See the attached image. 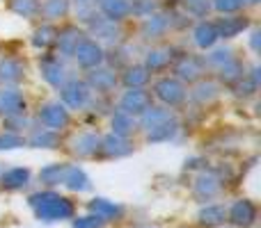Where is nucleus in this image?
<instances>
[{
	"label": "nucleus",
	"mask_w": 261,
	"mask_h": 228,
	"mask_svg": "<svg viewBox=\"0 0 261 228\" xmlns=\"http://www.w3.org/2000/svg\"><path fill=\"white\" fill-rule=\"evenodd\" d=\"M55 39H58V30H55L53 25H41L35 30V35H32V44L37 46V48H48V46L55 44Z\"/></svg>",
	"instance_id": "4be33fe9"
},
{
	"label": "nucleus",
	"mask_w": 261,
	"mask_h": 228,
	"mask_svg": "<svg viewBox=\"0 0 261 228\" xmlns=\"http://www.w3.org/2000/svg\"><path fill=\"white\" fill-rule=\"evenodd\" d=\"M99 146L101 139L94 133H83L73 139V153H78V155H92V153H96Z\"/></svg>",
	"instance_id": "f3484780"
},
{
	"label": "nucleus",
	"mask_w": 261,
	"mask_h": 228,
	"mask_svg": "<svg viewBox=\"0 0 261 228\" xmlns=\"http://www.w3.org/2000/svg\"><path fill=\"white\" fill-rule=\"evenodd\" d=\"M243 76H245L243 64L236 62V59H229L227 64H222V67H220V80L227 82V85H236V82H239Z\"/></svg>",
	"instance_id": "412c9836"
},
{
	"label": "nucleus",
	"mask_w": 261,
	"mask_h": 228,
	"mask_svg": "<svg viewBox=\"0 0 261 228\" xmlns=\"http://www.w3.org/2000/svg\"><path fill=\"white\" fill-rule=\"evenodd\" d=\"M101 146L108 155H126L130 153V146L124 137H117V135H108L106 139H101Z\"/></svg>",
	"instance_id": "aec40b11"
},
{
	"label": "nucleus",
	"mask_w": 261,
	"mask_h": 228,
	"mask_svg": "<svg viewBox=\"0 0 261 228\" xmlns=\"http://www.w3.org/2000/svg\"><path fill=\"white\" fill-rule=\"evenodd\" d=\"M174 73L181 78V80L195 82V80H199V78H202L204 62H202V59H197V57H193V55H186V57H181L179 62H176Z\"/></svg>",
	"instance_id": "0eeeda50"
},
{
	"label": "nucleus",
	"mask_w": 261,
	"mask_h": 228,
	"mask_svg": "<svg viewBox=\"0 0 261 228\" xmlns=\"http://www.w3.org/2000/svg\"><path fill=\"white\" fill-rule=\"evenodd\" d=\"M69 110L60 103H48L39 110V121L46 125L48 130H60L69 125Z\"/></svg>",
	"instance_id": "7ed1b4c3"
},
{
	"label": "nucleus",
	"mask_w": 261,
	"mask_h": 228,
	"mask_svg": "<svg viewBox=\"0 0 261 228\" xmlns=\"http://www.w3.org/2000/svg\"><path fill=\"white\" fill-rule=\"evenodd\" d=\"M184 7L193 16H206L211 9V0H184Z\"/></svg>",
	"instance_id": "2f4dec72"
},
{
	"label": "nucleus",
	"mask_w": 261,
	"mask_h": 228,
	"mask_svg": "<svg viewBox=\"0 0 261 228\" xmlns=\"http://www.w3.org/2000/svg\"><path fill=\"white\" fill-rule=\"evenodd\" d=\"M231 217H234L236 224H250V221H252V217H254V208L250 206L248 201H243V203H239V206L234 208Z\"/></svg>",
	"instance_id": "c756f323"
},
{
	"label": "nucleus",
	"mask_w": 261,
	"mask_h": 228,
	"mask_svg": "<svg viewBox=\"0 0 261 228\" xmlns=\"http://www.w3.org/2000/svg\"><path fill=\"white\" fill-rule=\"evenodd\" d=\"M218 96V85L216 82H199L197 87L193 89V99L197 103H208Z\"/></svg>",
	"instance_id": "a878e982"
},
{
	"label": "nucleus",
	"mask_w": 261,
	"mask_h": 228,
	"mask_svg": "<svg viewBox=\"0 0 261 228\" xmlns=\"http://www.w3.org/2000/svg\"><path fill=\"white\" fill-rule=\"evenodd\" d=\"M176 121L172 119H165V121H161V123H156L153 128H149V133H147V137H149V142H165V139H170V137H174V133H176Z\"/></svg>",
	"instance_id": "dca6fc26"
},
{
	"label": "nucleus",
	"mask_w": 261,
	"mask_h": 228,
	"mask_svg": "<svg viewBox=\"0 0 261 228\" xmlns=\"http://www.w3.org/2000/svg\"><path fill=\"white\" fill-rule=\"evenodd\" d=\"M41 69V76H44V80L48 82L50 87H60L64 82V67L60 64V59L55 57H44L39 64Z\"/></svg>",
	"instance_id": "9b49d317"
},
{
	"label": "nucleus",
	"mask_w": 261,
	"mask_h": 228,
	"mask_svg": "<svg viewBox=\"0 0 261 228\" xmlns=\"http://www.w3.org/2000/svg\"><path fill=\"white\" fill-rule=\"evenodd\" d=\"M243 3H259V0H243Z\"/></svg>",
	"instance_id": "37998d69"
},
{
	"label": "nucleus",
	"mask_w": 261,
	"mask_h": 228,
	"mask_svg": "<svg viewBox=\"0 0 261 228\" xmlns=\"http://www.w3.org/2000/svg\"><path fill=\"white\" fill-rule=\"evenodd\" d=\"M25 112V99L18 89H0V114L7 116H16Z\"/></svg>",
	"instance_id": "39448f33"
},
{
	"label": "nucleus",
	"mask_w": 261,
	"mask_h": 228,
	"mask_svg": "<svg viewBox=\"0 0 261 228\" xmlns=\"http://www.w3.org/2000/svg\"><path fill=\"white\" fill-rule=\"evenodd\" d=\"M83 39H85V32L76 25H69V27H64L62 32H58V39L55 41H58V48L62 55H73L76 46L81 44Z\"/></svg>",
	"instance_id": "6e6552de"
},
{
	"label": "nucleus",
	"mask_w": 261,
	"mask_h": 228,
	"mask_svg": "<svg viewBox=\"0 0 261 228\" xmlns=\"http://www.w3.org/2000/svg\"><path fill=\"white\" fill-rule=\"evenodd\" d=\"M259 37H261V32L254 30V32H252V48H254V50L259 48Z\"/></svg>",
	"instance_id": "79ce46f5"
},
{
	"label": "nucleus",
	"mask_w": 261,
	"mask_h": 228,
	"mask_svg": "<svg viewBox=\"0 0 261 228\" xmlns=\"http://www.w3.org/2000/svg\"><path fill=\"white\" fill-rule=\"evenodd\" d=\"M257 73H254V76H243L241 78L239 82H236V94L239 96H250V94H254V91H257Z\"/></svg>",
	"instance_id": "473e14b6"
},
{
	"label": "nucleus",
	"mask_w": 261,
	"mask_h": 228,
	"mask_svg": "<svg viewBox=\"0 0 261 228\" xmlns=\"http://www.w3.org/2000/svg\"><path fill=\"white\" fill-rule=\"evenodd\" d=\"M153 9H156V5H153L151 0H138L135 5H130V12L138 14V16H149Z\"/></svg>",
	"instance_id": "4c0bfd02"
},
{
	"label": "nucleus",
	"mask_w": 261,
	"mask_h": 228,
	"mask_svg": "<svg viewBox=\"0 0 261 228\" xmlns=\"http://www.w3.org/2000/svg\"><path fill=\"white\" fill-rule=\"evenodd\" d=\"M241 5H243V0H213V7H216L218 12H222V14L239 12Z\"/></svg>",
	"instance_id": "c9c22d12"
},
{
	"label": "nucleus",
	"mask_w": 261,
	"mask_h": 228,
	"mask_svg": "<svg viewBox=\"0 0 261 228\" xmlns=\"http://www.w3.org/2000/svg\"><path fill=\"white\" fill-rule=\"evenodd\" d=\"M39 12L46 18H62L69 12V0H46L44 5H39Z\"/></svg>",
	"instance_id": "5701e85b"
},
{
	"label": "nucleus",
	"mask_w": 261,
	"mask_h": 228,
	"mask_svg": "<svg viewBox=\"0 0 261 228\" xmlns=\"http://www.w3.org/2000/svg\"><path fill=\"white\" fill-rule=\"evenodd\" d=\"M73 57L83 69H96L103 62V48H101V44H96L92 39H83L73 50Z\"/></svg>",
	"instance_id": "f03ea898"
},
{
	"label": "nucleus",
	"mask_w": 261,
	"mask_h": 228,
	"mask_svg": "<svg viewBox=\"0 0 261 228\" xmlns=\"http://www.w3.org/2000/svg\"><path fill=\"white\" fill-rule=\"evenodd\" d=\"M101 12L113 23L124 21L130 14V3L128 0H101Z\"/></svg>",
	"instance_id": "f8f14e48"
},
{
	"label": "nucleus",
	"mask_w": 261,
	"mask_h": 228,
	"mask_svg": "<svg viewBox=\"0 0 261 228\" xmlns=\"http://www.w3.org/2000/svg\"><path fill=\"white\" fill-rule=\"evenodd\" d=\"M67 183L73 189H85L87 187V178L81 169H67Z\"/></svg>",
	"instance_id": "72a5a7b5"
},
{
	"label": "nucleus",
	"mask_w": 261,
	"mask_h": 228,
	"mask_svg": "<svg viewBox=\"0 0 261 228\" xmlns=\"http://www.w3.org/2000/svg\"><path fill=\"white\" fill-rule=\"evenodd\" d=\"M122 80H124V85H126L128 89H140L142 85H147L149 71L144 67H128Z\"/></svg>",
	"instance_id": "6ab92c4d"
},
{
	"label": "nucleus",
	"mask_w": 261,
	"mask_h": 228,
	"mask_svg": "<svg viewBox=\"0 0 261 228\" xmlns=\"http://www.w3.org/2000/svg\"><path fill=\"white\" fill-rule=\"evenodd\" d=\"M153 94L165 105H179L181 101L186 99V87L181 85V80H176V78H163V80L156 82Z\"/></svg>",
	"instance_id": "f257e3e1"
},
{
	"label": "nucleus",
	"mask_w": 261,
	"mask_h": 228,
	"mask_svg": "<svg viewBox=\"0 0 261 228\" xmlns=\"http://www.w3.org/2000/svg\"><path fill=\"white\" fill-rule=\"evenodd\" d=\"M149 105H151V96H149L142 87H140V89H128L122 99V112H126L130 116L142 114L149 110Z\"/></svg>",
	"instance_id": "20e7f679"
},
{
	"label": "nucleus",
	"mask_w": 261,
	"mask_h": 228,
	"mask_svg": "<svg viewBox=\"0 0 261 228\" xmlns=\"http://www.w3.org/2000/svg\"><path fill=\"white\" fill-rule=\"evenodd\" d=\"M142 116V125L144 128H153L156 123H161V121H165V119H170V110H163V108H149L147 112H142L140 114Z\"/></svg>",
	"instance_id": "cd10ccee"
},
{
	"label": "nucleus",
	"mask_w": 261,
	"mask_h": 228,
	"mask_svg": "<svg viewBox=\"0 0 261 228\" xmlns=\"http://www.w3.org/2000/svg\"><path fill=\"white\" fill-rule=\"evenodd\" d=\"M55 142H58V135H55V130H37L35 135H32L30 144L37 148H53Z\"/></svg>",
	"instance_id": "c85d7f7f"
},
{
	"label": "nucleus",
	"mask_w": 261,
	"mask_h": 228,
	"mask_svg": "<svg viewBox=\"0 0 261 228\" xmlns=\"http://www.w3.org/2000/svg\"><path fill=\"white\" fill-rule=\"evenodd\" d=\"M18 146H23V139L18 137V135L5 133L3 137H0V151H9V148H18Z\"/></svg>",
	"instance_id": "e433bc0d"
},
{
	"label": "nucleus",
	"mask_w": 261,
	"mask_h": 228,
	"mask_svg": "<svg viewBox=\"0 0 261 228\" xmlns=\"http://www.w3.org/2000/svg\"><path fill=\"white\" fill-rule=\"evenodd\" d=\"M90 87L96 91H110L115 85H117V76H115L110 69H94L90 73Z\"/></svg>",
	"instance_id": "4468645a"
},
{
	"label": "nucleus",
	"mask_w": 261,
	"mask_h": 228,
	"mask_svg": "<svg viewBox=\"0 0 261 228\" xmlns=\"http://www.w3.org/2000/svg\"><path fill=\"white\" fill-rule=\"evenodd\" d=\"M220 39L218 37V30H216V23H199L197 27H195V44L199 46L202 50H208L216 46V41Z\"/></svg>",
	"instance_id": "ddd939ff"
},
{
	"label": "nucleus",
	"mask_w": 261,
	"mask_h": 228,
	"mask_svg": "<svg viewBox=\"0 0 261 228\" xmlns=\"http://www.w3.org/2000/svg\"><path fill=\"white\" fill-rule=\"evenodd\" d=\"M14 14L23 18H30V16H37L39 14V0H12L9 3Z\"/></svg>",
	"instance_id": "393cba45"
},
{
	"label": "nucleus",
	"mask_w": 261,
	"mask_h": 228,
	"mask_svg": "<svg viewBox=\"0 0 261 228\" xmlns=\"http://www.w3.org/2000/svg\"><path fill=\"white\" fill-rule=\"evenodd\" d=\"M170 64V50L165 48H153L147 53V62H144V69L147 71H163V69Z\"/></svg>",
	"instance_id": "a211bd4d"
},
{
	"label": "nucleus",
	"mask_w": 261,
	"mask_h": 228,
	"mask_svg": "<svg viewBox=\"0 0 261 228\" xmlns=\"http://www.w3.org/2000/svg\"><path fill=\"white\" fill-rule=\"evenodd\" d=\"M199 189H202V192H206V194H213L218 189V185H216V180H213V178L204 176V178H199Z\"/></svg>",
	"instance_id": "a19ab883"
},
{
	"label": "nucleus",
	"mask_w": 261,
	"mask_h": 228,
	"mask_svg": "<svg viewBox=\"0 0 261 228\" xmlns=\"http://www.w3.org/2000/svg\"><path fill=\"white\" fill-rule=\"evenodd\" d=\"M202 217H204V224H218V221H222V210L220 208H211V210H206V212H202Z\"/></svg>",
	"instance_id": "58836bf2"
},
{
	"label": "nucleus",
	"mask_w": 261,
	"mask_h": 228,
	"mask_svg": "<svg viewBox=\"0 0 261 228\" xmlns=\"http://www.w3.org/2000/svg\"><path fill=\"white\" fill-rule=\"evenodd\" d=\"M92 30H94V35L96 37H101V39H106V41H117L119 39V32H117V27H115V23L113 21H92Z\"/></svg>",
	"instance_id": "bb28decb"
},
{
	"label": "nucleus",
	"mask_w": 261,
	"mask_h": 228,
	"mask_svg": "<svg viewBox=\"0 0 261 228\" xmlns=\"http://www.w3.org/2000/svg\"><path fill=\"white\" fill-rule=\"evenodd\" d=\"M28 176H30L28 169H12L3 176V183L7 185V187H21V185H25Z\"/></svg>",
	"instance_id": "7c9ffc66"
},
{
	"label": "nucleus",
	"mask_w": 261,
	"mask_h": 228,
	"mask_svg": "<svg viewBox=\"0 0 261 228\" xmlns=\"http://www.w3.org/2000/svg\"><path fill=\"white\" fill-rule=\"evenodd\" d=\"M62 174H64V167L55 165V167H48V169L41 171V178H44V180H55V178H60Z\"/></svg>",
	"instance_id": "ea45409f"
},
{
	"label": "nucleus",
	"mask_w": 261,
	"mask_h": 228,
	"mask_svg": "<svg viewBox=\"0 0 261 228\" xmlns=\"http://www.w3.org/2000/svg\"><path fill=\"white\" fill-rule=\"evenodd\" d=\"M23 64L14 57L0 59V82L3 85H18L23 80Z\"/></svg>",
	"instance_id": "9d476101"
},
{
	"label": "nucleus",
	"mask_w": 261,
	"mask_h": 228,
	"mask_svg": "<svg viewBox=\"0 0 261 228\" xmlns=\"http://www.w3.org/2000/svg\"><path fill=\"white\" fill-rule=\"evenodd\" d=\"M133 128H135V123H133V116L126 114V112H115L113 116V133L117 135V137H126V135L133 133Z\"/></svg>",
	"instance_id": "b1692460"
},
{
	"label": "nucleus",
	"mask_w": 261,
	"mask_h": 228,
	"mask_svg": "<svg viewBox=\"0 0 261 228\" xmlns=\"http://www.w3.org/2000/svg\"><path fill=\"white\" fill-rule=\"evenodd\" d=\"M167 25H170V21H167V16H163V14H149V16H144V23H142V35L144 37H161L163 32L167 30Z\"/></svg>",
	"instance_id": "2eb2a0df"
},
{
	"label": "nucleus",
	"mask_w": 261,
	"mask_h": 228,
	"mask_svg": "<svg viewBox=\"0 0 261 228\" xmlns=\"http://www.w3.org/2000/svg\"><path fill=\"white\" fill-rule=\"evenodd\" d=\"M229 59H234L229 48H216L208 55V64H213V67H222V64H227Z\"/></svg>",
	"instance_id": "f704fd0d"
},
{
	"label": "nucleus",
	"mask_w": 261,
	"mask_h": 228,
	"mask_svg": "<svg viewBox=\"0 0 261 228\" xmlns=\"http://www.w3.org/2000/svg\"><path fill=\"white\" fill-rule=\"evenodd\" d=\"M90 99V87L85 82L71 80L62 87V101L69 105V108H83Z\"/></svg>",
	"instance_id": "423d86ee"
},
{
	"label": "nucleus",
	"mask_w": 261,
	"mask_h": 228,
	"mask_svg": "<svg viewBox=\"0 0 261 228\" xmlns=\"http://www.w3.org/2000/svg\"><path fill=\"white\" fill-rule=\"evenodd\" d=\"M245 27H248V18L245 16H227V18H220V21L216 23L218 37H222V39H234V37H239Z\"/></svg>",
	"instance_id": "1a4fd4ad"
}]
</instances>
